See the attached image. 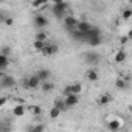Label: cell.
Instances as JSON below:
<instances>
[{
  "mask_svg": "<svg viewBox=\"0 0 132 132\" xmlns=\"http://www.w3.org/2000/svg\"><path fill=\"white\" fill-rule=\"evenodd\" d=\"M28 109H30L34 115H40V113H42V107H40V106H30Z\"/></svg>",
  "mask_w": 132,
  "mask_h": 132,
  "instance_id": "d4e9b609",
  "label": "cell"
},
{
  "mask_svg": "<svg viewBox=\"0 0 132 132\" xmlns=\"http://www.w3.org/2000/svg\"><path fill=\"white\" fill-rule=\"evenodd\" d=\"M34 39H37V40H47L48 36H47V33L44 30H37V33L34 34Z\"/></svg>",
  "mask_w": 132,
  "mask_h": 132,
  "instance_id": "603a6c76",
  "label": "cell"
},
{
  "mask_svg": "<svg viewBox=\"0 0 132 132\" xmlns=\"http://www.w3.org/2000/svg\"><path fill=\"white\" fill-rule=\"evenodd\" d=\"M121 121L120 120H109L107 121V129L109 130H118V129H121Z\"/></svg>",
  "mask_w": 132,
  "mask_h": 132,
  "instance_id": "2e32d148",
  "label": "cell"
},
{
  "mask_svg": "<svg viewBox=\"0 0 132 132\" xmlns=\"http://www.w3.org/2000/svg\"><path fill=\"white\" fill-rule=\"evenodd\" d=\"M48 3H50V0H33V2H31V6H33L34 10H42V8H45Z\"/></svg>",
  "mask_w": 132,
  "mask_h": 132,
  "instance_id": "e0dca14e",
  "label": "cell"
},
{
  "mask_svg": "<svg viewBox=\"0 0 132 132\" xmlns=\"http://www.w3.org/2000/svg\"><path fill=\"white\" fill-rule=\"evenodd\" d=\"M127 2H129V3H132V0H127Z\"/></svg>",
  "mask_w": 132,
  "mask_h": 132,
  "instance_id": "836d02e7",
  "label": "cell"
},
{
  "mask_svg": "<svg viewBox=\"0 0 132 132\" xmlns=\"http://www.w3.org/2000/svg\"><path fill=\"white\" fill-rule=\"evenodd\" d=\"M8 64H10L8 56H6V54H0V70L5 72V70H6V67H8Z\"/></svg>",
  "mask_w": 132,
  "mask_h": 132,
  "instance_id": "ffe728a7",
  "label": "cell"
},
{
  "mask_svg": "<svg viewBox=\"0 0 132 132\" xmlns=\"http://www.w3.org/2000/svg\"><path fill=\"white\" fill-rule=\"evenodd\" d=\"M8 53H10V48H8V47H5V48L2 50V54H6V56H8Z\"/></svg>",
  "mask_w": 132,
  "mask_h": 132,
  "instance_id": "f1b7e54d",
  "label": "cell"
},
{
  "mask_svg": "<svg viewBox=\"0 0 132 132\" xmlns=\"http://www.w3.org/2000/svg\"><path fill=\"white\" fill-rule=\"evenodd\" d=\"M98 78H100V75H98V72H96L95 69H90V70L86 72V79H87V81L95 82V81H98Z\"/></svg>",
  "mask_w": 132,
  "mask_h": 132,
  "instance_id": "4fadbf2b",
  "label": "cell"
},
{
  "mask_svg": "<svg viewBox=\"0 0 132 132\" xmlns=\"http://www.w3.org/2000/svg\"><path fill=\"white\" fill-rule=\"evenodd\" d=\"M0 86H2V89H11V87H14L16 86V79L11 76V75H5V73H2V79H0Z\"/></svg>",
  "mask_w": 132,
  "mask_h": 132,
  "instance_id": "8992f818",
  "label": "cell"
},
{
  "mask_svg": "<svg viewBox=\"0 0 132 132\" xmlns=\"http://www.w3.org/2000/svg\"><path fill=\"white\" fill-rule=\"evenodd\" d=\"M126 59H127V53H126L123 48H120L118 51H115V54H113V61H115L117 64H123Z\"/></svg>",
  "mask_w": 132,
  "mask_h": 132,
  "instance_id": "30bf717a",
  "label": "cell"
},
{
  "mask_svg": "<svg viewBox=\"0 0 132 132\" xmlns=\"http://www.w3.org/2000/svg\"><path fill=\"white\" fill-rule=\"evenodd\" d=\"M61 113H62V110H61V109H57L56 106H51V107H50V118H51V120L59 118V117H61Z\"/></svg>",
  "mask_w": 132,
  "mask_h": 132,
  "instance_id": "44dd1931",
  "label": "cell"
},
{
  "mask_svg": "<svg viewBox=\"0 0 132 132\" xmlns=\"http://www.w3.org/2000/svg\"><path fill=\"white\" fill-rule=\"evenodd\" d=\"M6 103H8V98H6V96H2V98H0V107H5Z\"/></svg>",
  "mask_w": 132,
  "mask_h": 132,
  "instance_id": "83f0119b",
  "label": "cell"
},
{
  "mask_svg": "<svg viewBox=\"0 0 132 132\" xmlns=\"http://www.w3.org/2000/svg\"><path fill=\"white\" fill-rule=\"evenodd\" d=\"M127 36H129V39L132 40V30H129V33H127Z\"/></svg>",
  "mask_w": 132,
  "mask_h": 132,
  "instance_id": "1f68e13d",
  "label": "cell"
},
{
  "mask_svg": "<svg viewBox=\"0 0 132 132\" xmlns=\"http://www.w3.org/2000/svg\"><path fill=\"white\" fill-rule=\"evenodd\" d=\"M53 106H56V107H57V109H61L62 112H64V110H67V106H65V100H64V96H62V95H61L59 98H56V100H54Z\"/></svg>",
  "mask_w": 132,
  "mask_h": 132,
  "instance_id": "ac0fdd59",
  "label": "cell"
},
{
  "mask_svg": "<svg viewBox=\"0 0 132 132\" xmlns=\"http://www.w3.org/2000/svg\"><path fill=\"white\" fill-rule=\"evenodd\" d=\"M40 84H42V81L39 79V76H37V75H33V76L23 78V82H22V86H23L25 89H30V90L40 89Z\"/></svg>",
  "mask_w": 132,
  "mask_h": 132,
  "instance_id": "3957f363",
  "label": "cell"
},
{
  "mask_svg": "<svg viewBox=\"0 0 132 132\" xmlns=\"http://www.w3.org/2000/svg\"><path fill=\"white\" fill-rule=\"evenodd\" d=\"M82 92V84L81 82H73V84H67L62 89V96H69V95H81Z\"/></svg>",
  "mask_w": 132,
  "mask_h": 132,
  "instance_id": "7a4b0ae2",
  "label": "cell"
},
{
  "mask_svg": "<svg viewBox=\"0 0 132 132\" xmlns=\"http://www.w3.org/2000/svg\"><path fill=\"white\" fill-rule=\"evenodd\" d=\"M129 40H130V39H129L127 34H126V36H121V37H120V45H124V44H127Z\"/></svg>",
  "mask_w": 132,
  "mask_h": 132,
  "instance_id": "4316f807",
  "label": "cell"
},
{
  "mask_svg": "<svg viewBox=\"0 0 132 132\" xmlns=\"http://www.w3.org/2000/svg\"><path fill=\"white\" fill-rule=\"evenodd\" d=\"M5 23H6V25H11V23H13V19H6Z\"/></svg>",
  "mask_w": 132,
  "mask_h": 132,
  "instance_id": "f546056e",
  "label": "cell"
},
{
  "mask_svg": "<svg viewBox=\"0 0 132 132\" xmlns=\"http://www.w3.org/2000/svg\"><path fill=\"white\" fill-rule=\"evenodd\" d=\"M57 45L56 44H50V42H47V45H45V48L40 51V54L42 56H45V57H51V56H54L56 53H57Z\"/></svg>",
  "mask_w": 132,
  "mask_h": 132,
  "instance_id": "5b68a950",
  "label": "cell"
},
{
  "mask_svg": "<svg viewBox=\"0 0 132 132\" xmlns=\"http://www.w3.org/2000/svg\"><path fill=\"white\" fill-rule=\"evenodd\" d=\"M36 75L39 76V79H40L42 82H44V81H48V79L51 78V72H50L48 69H39Z\"/></svg>",
  "mask_w": 132,
  "mask_h": 132,
  "instance_id": "8fae6325",
  "label": "cell"
},
{
  "mask_svg": "<svg viewBox=\"0 0 132 132\" xmlns=\"http://www.w3.org/2000/svg\"><path fill=\"white\" fill-rule=\"evenodd\" d=\"M79 22H81V20H79L78 17H75V16H65V17L62 19V23H64V27H65V30H67V31L75 30Z\"/></svg>",
  "mask_w": 132,
  "mask_h": 132,
  "instance_id": "277c9868",
  "label": "cell"
},
{
  "mask_svg": "<svg viewBox=\"0 0 132 132\" xmlns=\"http://www.w3.org/2000/svg\"><path fill=\"white\" fill-rule=\"evenodd\" d=\"M127 110H129V112L132 113V104H130V106H127Z\"/></svg>",
  "mask_w": 132,
  "mask_h": 132,
  "instance_id": "d6a6232c",
  "label": "cell"
},
{
  "mask_svg": "<svg viewBox=\"0 0 132 132\" xmlns=\"http://www.w3.org/2000/svg\"><path fill=\"white\" fill-rule=\"evenodd\" d=\"M54 87H56L54 82H51L50 79H48V81H44V82L40 84V90H42L44 93H50V92H53Z\"/></svg>",
  "mask_w": 132,
  "mask_h": 132,
  "instance_id": "7c38bea8",
  "label": "cell"
},
{
  "mask_svg": "<svg viewBox=\"0 0 132 132\" xmlns=\"http://www.w3.org/2000/svg\"><path fill=\"white\" fill-rule=\"evenodd\" d=\"M115 87L117 89H120V90H124V89H127L129 87V82H127V79H117L115 81Z\"/></svg>",
  "mask_w": 132,
  "mask_h": 132,
  "instance_id": "7402d4cb",
  "label": "cell"
},
{
  "mask_svg": "<svg viewBox=\"0 0 132 132\" xmlns=\"http://www.w3.org/2000/svg\"><path fill=\"white\" fill-rule=\"evenodd\" d=\"M67 10H69V3L65 2H59V3H51V6H50V11H51V14L56 17V19H64L65 16V13H67Z\"/></svg>",
  "mask_w": 132,
  "mask_h": 132,
  "instance_id": "6da1fadb",
  "label": "cell"
},
{
  "mask_svg": "<svg viewBox=\"0 0 132 132\" xmlns=\"http://www.w3.org/2000/svg\"><path fill=\"white\" fill-rule=\"evenodd\" d=\"M121 17L124 19V20H129L130 17H132V10H129V8H126L123 13H121Z\"/></svg>",
  "mask_w": 132,
  "mask_h": 132,
  "instance_id": "cb8c5ba5",
  "label": "cell"
},
{
  "mask_svg": "<svg viewBox=\"0 0 132 132\" xmlns=\"http://www.w3.org/2000/svg\"><path fill=\"white\" fill-rule=\"evenodd\" d=\"M112 95L110 93H103V95H100V98H98V104L100 106H107L109 103H112Z\"/></svg>",
  "mask_w": 132,
  "mask_h": 132,
  "instance_id": "5bb4252c",
  "label": "cell"
},
{
  "mask_svg": "<svg viewBox=\"0 0 132 132\" xmlns=\"http://www.w3.org/2000/svg\"><path fill=\"white\" fill-rule=\"evenodd\" d=\"M64 100H65V106H67V110H69V109H73L75 106H78L79 95H69V96H64Z\"/></svg>",
  "mask_w": 132,
  "mask_h": 132,
  "instance_id": "ba28073f",
  "label": "cell"
},
{
  "mask_svg": "<svg viewBox=\"0 0 132 132\" xmlns=\"http://www.w3.org/2000/svg\"><path fill=\"white\" fill-rule=\"evenodd\" d=\"M45 129V126H42V124H36V126H33L30 130H33V132H40V130H44Z\"/></svg>",
  "mask_w": 132,
  "mask_h": 132,
  "instance_id": "484cf974",
  "label": "cell"
},
{
  "mask_svg": "<svg viewBox=\"0 0 132 132\" xmlns=\"http://www.w3.org/2000/svg\"><path fill=\"white\" fill-rule=\"evenodd\" d=\"M45 45H47V40H37V39H34V42H33V48H34L37 53H40V51L45 48Z\"/></svg>",
  "mask_w": 132,
  "mask_h": 132,
  "instance_id": "d6986e66",
  "label": "cell"
},
{
  "mask_svg": "<svg viewBox=\"0 0 132 132\" xmlns=\"http://www.w3.org/2000/svg\"><path fill=\"white\" fill-rule=\"evenodd\" d=\"M51 3H59V2H64V0H50Z\"/></svg>",
  "mask_w": 132,
  "mask_h": 132,
  "instance_id": "4dcf8cb0",
  "label": "cell"
},
{
  "mask_svg": "<svg viewBox=\"0 0 132 132\" xmlns=\"http://www.w3.org/2000/svg\"><path fill=\"white\" fill-rule=\"evenodd\" d=\"M79 31H82V33H89L92 28H93V25L92 23H89L87 20H81L79 23H78V27H76Z\"/></svg>",
  "mask_w": 132,
  "mask_h": 132,
  "instance_id": "9a60e30c",
  "label": "cell"
},
{
  "mask_svg": "<svg viewBox=\"0 0 132 132\" xmlns=\"http://www.w3.org/2000/svg\"><path fill=\"white\" fill-rule=\"evenodd\" d=\"M33 23H34V27H36L37 30H44V28L48 25V19H47L45 16H42V14H37V16H34Z\"/></svg>",
  "mask_w": 132,
  "mask_h": 132,
  "instance_id": "52a82bcc",
  "label": "cell"
},
{
  "mask_svg": "<svg viewBox=\"0 0 132 132\" xmlns=\"http://www.w3.org/2000/svg\"><path fill=\"white\" fill-rule=\"evenodd\" d=\"M25 113H27V107H25V104H16V106L13 107V117H16V118H22V117H25Z\"/></svg>",
  "mask_w": 132,
  "mask_h": 132,
  "instance_id": "9c48e42d",
  "label": "cell"
}]
</instances>
